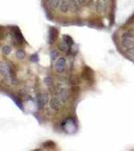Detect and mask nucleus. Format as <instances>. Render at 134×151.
Wrapping results in <instances>:
<instances>
[{
    "label": "nucleus",
    "mask_w": 134,
    "mask_h": 151,
    "mask_svg": "<svg viewBox=\"0 0 134 151\" xmlns=\"http://www.w3.org/2000/svg\"><path fill=\"white\" fill-rule=\"evenodd\" d=\"M11 98L13 99V101H14V103L16 104V105L18 106L19 107V109H21L22 110V103L19 101V99L18 98H16V97H13V96H11Z\"/></svg>",
    "instance_id": "aec40b11"
},
{
    "label": "nucleus",
    "mask_w": 134,
    "mask_h": 151,
    "mask_svg": "<svg viewBox=\"0 0 134 151\" xmlns=\"http://www.w3.org/2000/svg\"><path fill=\"white\" fill-rule=\"evenodd\" d=\"M122 38H131V40H134V34H132L131 32H125L122 34Z\"/></svg>",
    "instance_id": "6ab92c4d"
},
{
    "label": "nucleus",
    "mask_w": 134,
    "mask_h": 151,
    "mask_svg": "<svg viewBox=\"0 0 134 151\" xmlns=\"http://www.w3.org/2000/svg\"><path fill=\"white\" fill-rule=\"evenodd\" d=\"M60 11L63 13H67L70 10V0H62L60 4Z\"/></svg>",
    "instance_id": "423d86ee"
},
{
    "label": "nucleus",
    "mask_w": 134,
    "mask_h": 151,
    "mask_svg": "<svg viewBox=\"0 0 134 151\" xmlns=\"http://www.w3.org/2000/svg\"><path fill=\"white\" fill-rule=\"evenodd\" d=\"M45 1H50V0H45Z\"/></svg>",
    "instance_id": "5701e85b"
},
{
    "label": "nucleus",
    "mask_w": 134,
    "mask_h": 151,
    "mask_svg": "<svg viewBox=\"0 0 134 151\" xmlns=\"http://www.w3.org/2000/svg\"><path fill=\"white\" fill-rule=\"evenodd\" d=\"M55 68H56V71L58 74H63L67 69V60H66V59L63 57L57 59V60L56 61V65H55Z\"/></svg>",
    "instance_id": "7ed1b4c3"
},
{
    "label": "nucleus",
    "mask_w": 134,
    "mask_h": 151,
    "mask_svg": "<svg viewBox=\"0 0 134 151\" xmlns=\"http://www.w3.org/2000/svg\"><path fill=\"white\" fill-rule=\"evenodd\" d=\"M30 60H31L32 63H37V61H38L37 53H34V54H32L31 57H30Z\"/></svg>",
    "instance_id": "412c9836"
},
{
    "label": "nucleus",
    "mask_w": 134,
    "mask_h": 151,
    "mask_svg": "<svg viewBox=\"0 0 134 151\" xmlns=\"http://www.w3.org/2000/svg\"><path fill=\"white\" fill-rule=\"evenodd\" d=\"M95 7H96V11H97L98 13H102L103 11H104V3H103L102 1H97Z\"/></svg>",
    "instance_id": "9b49d317"
},
{
    "label": "nucleus",
    "mask_w": 134,
    "mask_h": 151,
    "mask_svg": "<svg viewBox=\"0 0 134 151\" xmlns=\"http://www.w3.org/2000/svg\"><path fill=\"white\" fill-rule=\"evenodd\" d=\"M61 1L62 0H50V5L52 9H57L60 7V4H61Z\"/></svg>",
    "instance_id": "4468645a"
},
{
    "label": "nucleus",
    "mask_w": 134,
    "mask_h": 151,
    "mask_svg": "<svg viewBox=\"0 0 134 151\" xmlns=\"http://www.w3.org/2000/svg\"><path fill=\"white\" fill-rule=\"evenodd\" d=\"M44 83L47 87H51V86L53 85V80H52L51 77H45V80H44Z\"/></svg>",
    "instance_id": "f3484780"
},
{
    "label": "nucleus",
    "mask_w": 134,
    "mask_h": 151,
    "mask_svg": "<svg viewBox=\"0 0 134 151\" xmlns=\"http://www.w3.org/2000/svg\"><path fill=\"white\" fill-rule=\"evenodd\" d=\"M80 3L78 0H70V10L71 11H74L77 12L79 9H80Z\"/></svg>",
    "instance_id": "6e6552de"
},
{
    "label": "nucleus",
    "mask_w": 134,
    "mask_h": 151,
    "mask_svg": "<svg viewBox=\"0 0 134 151\" xmlns=\"http://www.w3.org/2000/svg\"><path fill=\"white\" fill-rule=\"evenodd\" d=\"M57 96H58V98L61 99V101L63 103H67L69 101V99H70V92H69L68 89H65L64 88V89H62V90L58 91Z\"/></svg>",
    "instance_id": "20e7f679"
},
{
    "label": "nucleus",
    "mask_w": 134,
    "mask_h": 151,
    "mask_svg": "<svg viewBox=\"0 0 134 151\" xmlns=\"http://www.w3.org/2000/svg\"><path fill=\"white\" fill-rule=\"evenodd\" d=\"M122 46L124 47H130V46H134V40L131 38H122Z\"/></svg>",
    "instance_id": "9d476101"
},
{
    "label": "nucleus",
    "mask_w": 134,
    "mask_h": 151,
    "mask_svg": "<svg viewBox=\"0 0 134 151\" xmlns=\"http://www.w3.org/2000/svg\"><path fill=\"white\" fill-rule=\"evenodd\" d=\"M58 48H60V51L61 52H68L69 49L71 48V46H69L66 41H63V42H61L60 43V46H58Z\"/></svg>",
    "instance_id": "f8f14e48"
},
{
    "label": "nucleus",
    "mask_w": 134,
    "mask_h": 151,
    "mask_svg": "<svg viewBox=\"0 0 134 151\" xmlns=\"http://www.w3.org/2000/svg\"><path fill=\"white\" fill-rule=\"evenodd\" d=\"M63 40L69 44V46H74L75 44V41H74V40H73V37H71L70 35H68V34H64L63 35Z\"/></svg>",
    "instance_id": "ddd939ff"
},
{
    "label": "nucleus",
    "mask_w": 134,
    "mask_h": 151,
    "mask_svg": "<svg viewBox=\"0 0 134 151\" xmlns=\"http://www.w3.org/2000/svg\"><path fill=\"white\" fill-rule=\"evenodd\" d=\"M127 52L130 54H132V55H134V46H130V47H128L127 48Z\"/></svg>",
    "instance_id": "4be33fe9"
},
{
    "label": "nucleus",
    "mask_w": 134,
    "mask_h": 151,
    "mask_svg": "<svg viewBox=\"0 0 134 151\" xmlns=\"http://www.w3.org/2000/svg\"><path fill=\"white\" fill-rule=\"evenodd\" d=\"M62 101H61V99L58 98V96H53V97H51V100H50V102H49V106H50V108H51L52 111H60L61 110V108H62Z\"/></svg>",
    "instance_id": "f257e3e1"
},
{
    "label": "nucleus",
    "mask_w": 134,
    "mask_h": 151,
    "mask_svg": "<svg viewBox=\"0 0 134 151\" xmlns=\"http://www.w3.org/2000/svg\"><path fill=\"white\" fill-rule=\"evenodd\" d=\"M15 55H16V58L19 59H24V57H25V52H24L23 49H17L16 53H15Z\"/></svg>",
    "instance_id": "dca6fc26"
},
{
    "label": "nucleus",
    "mask_w": 134,
    "mask_h": 151,
    "mask_svg": "<svg viewBox=\"0 0 134 151\" xmlns=\"http://www.w3.org/2000/svg\"><path fill=\"white\" fill-rule=\"evenodd\" d=\"M104 1H106V0H104Z\"/></svg>",
    "instance_id": "b1692460"
},
{
    "label": "nucleus",
    "mask_w": 134,
    "mask_h": 151,
    "mask_svg": "<svg viewBox=\"0 0 134 151\" xmlns=\"http://www.w3.org/2000/svg\"><path fill=\"white\" fill-rule=\"evenodd\" d=\"M12 52V48H11V46H4L2 47V53L4 54V55H8V54H10Z\"/></svg>",
    "instance_id": "2eb2a0df"
},
{
    "label": "nucleus",
    "mask_w": 134,
    "mask_h": 151,
    "mask_svg": "<svg viewBox=\"0 0 134 151\" xmlns=\"http://www.w3.org/2000/svg\"><path fill=\"white\" fill-rule=\"evenodd\" d=\"M50 97L47 94H40L37 96V107L39 110H42L45 106L50 102Z\"/></svg>",
    "instance_id": "f03ea898"
},
{
    "label": "nucleus",
    "mask_w": 134,
    "mask_h": 151,
    "mask_svg": "<svg viewBox=\"0 0 134 151\" xmlns=\"http://www.w3.org/2000/svg\"><path fill=\"white\" fill-rule=\"evenodd\" d=\"M13 37H14V40H15V43H17V44H22L23 41H24L21 33L19 32V30L17 28L13 29Z\"/></svg>",
    "instance_id": "0eeeda50"
},
{
    "label": "nucleus",
    "mask_w": 134,
    "mask_h": 151,
    "mask_svg": "<svg viewBox=\"0 0 134 151\" xmlns=\"http://www.w3.org/2000/svg\"><path fill=\"white\" fill-rule=\"evenodd\" d=\"M57 37V29L56 27H51L49 30V42L50 44H53Z\"/></svg>",
    "instance_id": "39448f33"
},
{
    "label": "nucleus",
    "mask_w": 134,
    "mask_h": 151,
    "mask_svg": "<svg viewBox=\"0 0 134 151\" xmlns=\"http://www.w3.org/2000/svg\"><path fill=\"white\" fill-rule=\"evenodd\" d=\"M50 55H51V59L52 60H56L58 58V52H57V49H52V51H51Z\"/></svg>",
    "instance_id": "a211bd4d"
},
{
    "label": "nucleus",
    "mask_w": 134,
    "mask_h": 151,
    "mask_svg": "<svg viewBox=\"0 0 134 151\" xmlns=\"http://www.w3.org/2000/svg\"><path fill=\"white\" fill-rule=\"evenodd\" d=\"M0 74L2 76H7V74H8V64L5 61L0 63Z\"/></svg>",
    "instance_id": "1a4fd4ad"
}]
</instances>
